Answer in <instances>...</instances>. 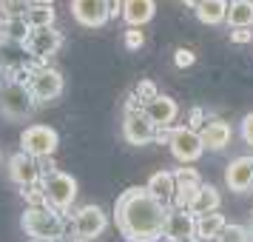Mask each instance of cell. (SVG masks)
<instances>
[{"instance_id":"15","label":"cell","mask_w":253,"mask_h":242,"mask_svg":"<svg viewBox=\"0 0 253 242\" xmlns=\"http://www.w3.org/2000/svg\"><path fill=\"white\" fill-rule=\"evenodd\" d=\"M142 111L151 117V123L157 128H173V120L179 114V105L168 94H154L151 100L142 103Z\"/></svg>"},{"instance_id":"6","label":"cell","mask_w":253,"mask_h":242,"mask_svg":"<svg viewBox=\"0 0 253 242\" xmlns=\"http://www.w3.org/2000/svg\"><path fill=\"white\" fill-rule=\"evenodd\" d=\"M60 145V134L51 126H26L23 134H20V151L32 154L37 160H46V157H54V151Z\"/></svg>"},{"instance_id":"3","label":"cell","mask_w":253,"mask_h":242,"mask_svg":"<svg viewBox=\"0 0 253 242\" xmlns=\"http://www.w3.org/2000/svg\"><path fill=\"white\" fill-rule=\"evenodd\" d=\"M37 100L29 83L23 80H3L0 83V114L14 120V123H23L35 114Z\"/></svg>"},{"instance_id":"36","label":"cell","mask_w":253,"mask_h":242,"mask_svg":"<svg viewBox=\"0 0 253 242\" xmlns=\"http://www.w3.org/2000/svg\"><path fill=\"white\" fill-rule=\"evenodd\" d=\"M32 3H35V6H51L54 0H32Z\"/></svg>"},{"instance_id":"26","label":"cell","mask_w":253,"mask_h":242,"mask_svg":"<svg viewBox=\"0 0 253 242\" xmlns=\"http://www.w3.org/2000/svg\"><path fill=\"white\" fill-rule=\"evenodd\" d=\"M32 6H35L32 0H0V14L3 17H26Z\"/></svg>"},{"instance_id":"5","label":"cell","mask_w":253,"mask_h":242,"mask_svg":"<svg viewBox=\"0 0 253 242\" xmlns=\"http://www.w3.org/2000/svg\"><path fill=\"white\" fill-rule=\"evenodd\" d=\"M168 148L179 165H191L202 157V151H208L205 143H202V134L191 126H173L171 134H168Z\"/></svg>"},{"instance_id":"32","label":"cell","mask_w":253,"mask_h":242,"mask_svg":"<svg viewBox=\"0 0 253 242\" xmlns=\"http://www.w3.org/2000/svg\"><path fill=\"white\" fill-rule=\"evenodd\" d=\"M173 177H176V180H199V174H196L191 165H182V168H176V171H173Z\"/></svg>"},{"instance_id":"18","label":"cell","mask_w":253,"mask_h":242,"mask_svg":"<svg viewBox=\"0 0 253 242\" xmlns=\"http://www.w3.org/2000/svg\"><path fill=\"white\" fill-rule=\"evenodd\" d=\"M154 12H157L154 0H123V20H126V26L142 29L145 23L154 20Z\"/></svg>"},{"instance_id":"2","label":"cell","mask_w":253,"mask_h":242,"mask_svg":"<svg viewBox=\"0 0 253 242\" xmlns=\"http://www.w3.org/2000/svg\"><path fill=\"white\" fill-rule=\"evenodd\" d=\"M20 225H23L26 237H32V242H63V237H66L63 214L54 211L51 205H40V208L26 205Z\"/></svg>"},{"instance_id":"25","label":"cell","mask_w":253,"mask_h":242,"mask_svg":"<svg viewBox=\"0 0 253 242\" xmlns=\"http://www.w3.org/2000/svg\"><path fill=\"white\" fill-rule=\"evenodd\" d=\"M213 242H251L248 240V228L239 225V222H228L225 228L219 231V237Z\"/></svg>"},{"instance_id":"22","label":"cell","mask_w":253,"mask_h":242,"mask_svg":"<svg viewBox=\"0 0 253 242\" xmlns=\"http://www.w3.org/2000/svg\"><path fill=\"white\" fill-rule=\"evenodd\" d=\"M225 23L230 29H253V0H230Z\"/></svg>"},{"instance_id":"13","label":"cell","mask_w":253,"mask_h":242,"mask_svg":"<svg viewBox=\"0 0 253 242\" xmlns=\"http://www.w3.org/2000/svg\"><path fill=\"white\" fill-rule=\"evenodd\" d=\"M71 14L85 29H100L111 20L108 0H71Z\"/></svg>"},{"instance_id":"9","label":"cell","mask_w":253,"mask_h":242,"mask_svg":"<svg viewBox=\"0 0 253 242\" xmlns=\"http://www.w3.org/2000/svg\"><path fill=\"white\" fill-rule=\"evenodd\" d=\"M29 89H32V94H35L37 105L40 103H51V100H57L60 94H63V86H66V80H63V74H60L57 69H48V66H40V69H32V74H29Z\"/></svg>"},{"instance_id":"31","label":"cell","mask_w":253,"mask_h":242,"mask_svg":"<svg viewBox=\"0 0 253 242\" xmlns=\"http://www.w3.org/2000/svg\"><path fill=\"white\" fill-rule=\"evenodd\" d=\"M230 43H236V46L253 43V29H233V32H230Z\"/></svg>"},{"instance_id":"21","label":"cell","mask_w":253,"mask_h":242,"mask_svg":"<svg viewBox=\"0 0 253 242\" xmlns=\"http://www.w3.org/2000/svg\"><path fill=\"white\" fill-rule=\"evenodd\" d=\"M228 225V219L225 214H219V211H211V214H202V217H196V237L202 242H213L219 237V231Z\"/></svg>"},{"instance_id":"11","label":"cell","mask_w":253,"mask_h":242,"mask_svg":"<svg viewBox=\"0 0 253 242\" xmlns=\"http://www.w3.org/2000/svg\"><path fill=\"white\" fill-rule=\"evenodd\" d=\"M63 46V35L57 26H46V29H32V35L26 37L23 48L37 60H46L51 54H57Z\"/></svg>"},{"instance_id":"16","label":"cell","mask_w":253,"mask_h":242,"mask_svg":"<svg viewBox=\"0 0 253 242\" xmlns=\"http://www.w3.org/2000/svg\"><path fill=\"white\" fill-rule=\"evenodd\" d=\"M145 188H148L165 208H171L173 199H176V177H173V171H154L148 177Z\"/></svg>"},{"instance_id":"29","label":"cell","mask_w":253,"mask_h":242,"mask_svg":"<svg viewBox=\"0 0 253 242\" xmlns=\"http://www.w3.org/2000/svg\"><path fill=\"white\" fill-rule=\"evenodd\" d=\"M194 63H196V54L191 48H176V51H173V66H176V69H191Z\"/></svg>"},{"instance_id":"10","label":"cell","mask_w":253,"mask_h":242,"mask_svg":"<svg viewBox=\"0 0 253 242\" xmlns=\"http://www.w3.org/2000/svg\"><path fill=\"white\" fill-rule=\"evenodd\" d=\"M123 137H126L128 145H148L160 137V128L151 123V117L142 111V108H131L126 111V120H123Z\"/></svg>"},{"instance_id":"14","label":"cell","mask_w":253,"mask_h":242,"mask_svg":"<svg viewBox=\"0 0 253 242\" xmlns=\"http://www.w3.org/2000/svg\"><path fill=\"white\" fill-rule=\"evenodd\" d=\"M179 237H196V214H191L188 208L171 205L165 214V228H162V240L171 242Z\"/></svg>"},{"instance_id":"30","label":"cell","mask_w":253,"mask_h":242,"mask_svg":"<svg viewBox=\"0 0 253 242\" xmlns=\"http://www.w3.org/2000/svg\"><path fill=\"white\" fill-rule=\"evenodd\" d=\"M239 134H242V140H245L248 145H253V111H251V114L242 117V123H239Z\"/></svg>"},{"instance_id":"20","label":"cell","mask_w":253,"mask_h":242,"mask_svg":"<svg viewBox=\"0 0 253 242\" xmlns=\"http://www.w3.org/2000/svg\"><path fill=\"white\" fill-rule=\"evenodd\" d=\"M228 6H230V0H205L194 14H196V20H199V23L219 26V23H225V20H228Z\"/></svg>"},{"instance_id":"34","label":"cell","mask_w":253,"mask_h":242,"mask_svg":"<svg viewBox=\"0 0 253 242\" xmlns=\"http://www.w3.org/2000/svg\"><path fill=\"white\" fill-rule=\"evenodd\" d=\"M182 3L188 6V9H194V12H196V9H199V6H202L205 0H182Z\"/></svg>"},{"instance_id":"28","label":"cell","mask_w":253,"mask_h":242,"mask_svg":"<svg viewBox=\"0 0 253 242\" xmlns=\"http://www.w3.org/2000/svg\"><path fill=\"white\" fill-rule=\"evenodd\" d=\"M123 43H126V48H142V43H145V35H142V29H137V26H128L126 32H123Z\"/></svg>"},{"instance_id":"7","label":"cell","mask_w":253,"mask_h":242,"mask_svg":"<svg viewBox=\"0 0 253 242\" xmlns=\"http://www.w3.org/2000/svg\"><path fill=\"white\" fill-rule=\"evenodd\" d=\"M69 225H71V237L94 242L105 228H108V214H105L100 205H83L71 214Z\"/></svg>"},{"instance_id":"35","label":"cell","mask_w":253,"mask_h":242,"mask_svg":"<svg viewBox=\"0 0 253 242\" xmlns=\"http://www.w3.org/2000/svg\"><path fill=\"white\" fill-rule=\"evenodd\" d=\"M171 242H202L199 237H179V240H171Z\"/></svg>"},{"instance_id":"33","label":"cell","mask_w":253,"mask_h":242,"mask_svg":"<svg viewBox=\"0 0 253 242\" xmlns=\"http://www.w3.org/2000/svg\"><path fill=\"white\" fill-rule=\"evenodd\" d=\"M108 14H111V20L123 17V0H108Z\"/></svg>"},{"instance_id":"12","label":"cell","mask_w":253,"mask_h":242,"mask_svg":"<svg viewBox=\"0 0 253 242\" xmlns=\"http://www.w3.org/2000/svg\"><path fill=\"white\" fill-rule=\"evenodd\" d=\"M225 185L233 194H248L253 188V157L251 154H242L233 157L225 168Z\"/></svg>"},{"instance_id":"38","label":"cell","mask_w":253,"mask_h":242,"mask_svg":"<svg viewBox=\"0 0 253 242\" xmlns=\"http://www.w3.org/2000/svg\"><path fill=\"white\" fill-rule=\"evenodd\" d=\"M69 242H91V240H77V237H71Z\"/></svg>"},{"instance_id":"39","label":"cell","mask_w":253,"mask_h":242,"mask_svg":"<svg viewBox=\"0 0 253 242\" xmlns=\"http://www.w3.org/2000/svg\"><path fill=\"white\" fill-rule=\"evenodd\" d=\"M160 242H162V240H160Z\"/></svg>"},{"instance_id":"27","label":"cell","mask_w":253,"mask_h":242,"mask_svg":"<svg viewBox=\"0 0 253 242\" xmlns=\"http://www.w3.org/2000/svg\"><path fill=\"white\" fill-rule=\"evenodd\" d=\"M20 194H23L26 205H32V208L48 205V199H46V191H43V183H37V185H29V188H23Z\"/></svg>"},{"instance_id":"17","label":"cell","mask_w":253,"mask_h":242,"mask_svg":"<svg viewBox=\"0 0 253 242\" xmlns=\"http://www.w3.org/2000/svg\"><path fill=\"white\" fill-rule=\"evenodd\" d=\"M199 134H202V143H205L208 151H222L230 145L233 128L225 120H211V123H205V126L199 128Z\"/></svg>"},{"instance_id":"23","label":"cell","mask_w":253,"mask_h":242,"mask_svg":"<svg viewBox=\"0 0 253 242\" xmlns=\"http://www.w3.org/2000/svg\"><path fill=\"white\" fill-rule=\"evenodd\" d=\"M54 9L51 6H32L29 12H26V23L32 26V29H46V26H54Z\"/></svg>"},{"instance_id":"8","label":"cell","mask_w":253,"mask_h":242,"mask_svg":"<svg viewBox=\"0 0 253 242\" xmlns=\"http://www.w3.org/2000/svg\"><path fill=\"white\" fill-rule=\"evenodd\" d=\"M6 171H9V180L17 188H29V185L43 183V160H37V157L26 154V151H14L9 157Z\"/></svg>"},{"instance_id":"24","label":"cell","mask_w":253,"mask_h":242,"mask_svg":"<svg viewBox=\"0 0 253 242\" xmlns=\"http://www.w3.org/2000/svg\"><path fill=\"white\" fill-rule=\"evenodd\" d=\"M3 32H6V37L9 40H20V43H26V37L32 35V26L26 23V17H6V23H3Z\"/></svg>"},{"instance_id":"37","label":"cell","mask_w":253,"mask_h":242,"mask_svg":"<svg viewBox=\"0 0 253 242\" xmlns=\"http://www.w3.org/2000/svg\"><path fill=\"white\" fill-rule=\"evenodd\" d=\"M248 240L253 242V222H251V225H248Z\"/></svg>"},{"instance_id":"4","label":"cell","mask_w":253,"mask_h":242,"mask_svg":"<svg viewBox=\"0 0 253 242\" xmlns=\"http://www.w3.org/2000/svg\"><path fill=\"white\" fill-rule=\"evenodd\" d=\"M43 191H46L48 205L60 211V214H69L74 202H77V180L66 171H51L43 177Z\"/></svg>"},{"instance_id":"1","label":"cell","mask_w":253,"mask_h":242,"mask_svg":"<svg viewBox=\"0 0 253 242\" xmlns=\"http://www.w3.org/2000/svg\"><path fill=\"white\" fill-rule=\"evenodd\" d=\"M168 208L145 185H134L120 194L114 205V225L126 242H160Z\"/></svg>"},{"instance_id":"19","label":"cell","mask_w":253,"mask_h":242,"mask_svg":"<svg viewBox=\"0 0 253 242\" xmlns=\"http://www.w3.org/2000/svg\"><path fill=\"white\" fill-rule=\"evenodd\" d=\"M219 205H222V194H219V188H216V185L202 183V185H199V191L194 194V199H191L188 211H191V214H196V217H202V214L219 211Z\"/></svg>"}]
</instances>
